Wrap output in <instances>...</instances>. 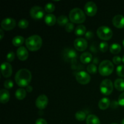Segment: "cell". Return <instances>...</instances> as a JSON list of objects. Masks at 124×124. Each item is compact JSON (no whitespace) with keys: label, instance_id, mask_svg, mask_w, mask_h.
I'll return each mask as SVG.
<instances>
[{"label":"cell","instance_id":"obj_1","mask_svg":"<svg viewBox=\"0 0 124 124\" xmlns=\"http://www.w3.org/2000/svg\"><path fill=\"white\" fill-rule=\"evenodd\" d=\"M31 72L28 69H22L16 73L15 80L19 87H27L31 82Z\"/></svg>","mask_w":124,"mask_h":124},{"label":"cell","instance_id":"obj_2","mask_svg":"<svg viewBox=\"0 0 124 124\" xmlns=\"http://www.w3.org/2000/svg\"><path fill=\"white\" fill-rule=\"evenodd\" d=\"M27 48L31 52H35L41 48L42 44V39L39 35H34L28 37L25 39Z\"/></svg>","mask_w":124,"mask_h":124},{"label":"cell","instance_id":"obj_3","mask_svg":"<svg viewBox=\"0 0 124 124\" xmlns=\"http://www.w3.org/2000/svg\"><path fill=\"white\" fill-rule=\"evenodd\" d=\"M69 19L73 23L81 24L85 21L86 16L84 12L79 8H74L69 13Z\"/></svg>","mask_w":124,"mask_h":124},{"label":"cell","instance_id":"obj_4","mask_svg":"<svg viewBox=\"0 0 124 124\" xmlns=\"http://www.w3.org/2000/svg\"><path fill=\"white\" fill-rule=\"evenodd\" d=\"M99 73L103 76H109L114 70V65L109 60H104L100 63L98 68Z\"/></svg>","mask_w":124,"mask_h":124},{"label":"cell","instance_id":"obj_5","mask_svg":"<svg viewBox=\"0 0 124 124\" xmlns=\"http://www.w3.org/2000/svg\"><path fill=\"white\" fill-rule=\"evenodd\" d=\"M62 58L65 62L73 64L76 62L78 54L76 51L73 48H66L63 50Z\"/></svg>","mask_w":124,"mask_h":124},{"label":"cell","instance_id":"obj_6","mask_svg":"<svg viewBox=\"0 0 124 124\" xmlns=\"http://www.w3.org/2000/svg\"><path fill=\"white\" fill-rule=\"evenodd\" d=\"M97 35L101 39L104 40V41H108L110 40L113 36V31L110 27L107 26L100 27L97 30Z\"/></svg>","mask_w":124,"mask_h":124},{"label":"cell","instance_id":"obj_7","mask_svg":"<svg viewBox=\"0 0 124 124\" xmlns=\"http://www.w3.org/2000/svg\"><path fill=\"white\" fill-rule=\"evenodd\" d=\"M100 90L104 95H110L113 90V84L112 81L109 79L103 80L100 84Z\"/></svg>","mask_w":124,"mask_h":124},{"label":"cell","instance_id":"obj_8","mask_svg":"<svg viewBox=\"0 0 124 124\" xmlns=\"http://www.w3.org/2000/svg\"><path fill=\"white\" fill-rule=\"evenodd\" d=\"M30 16L35 20L42 19L45 15L44 8L40 6H33L30 10Z\"/></svg>","mask_w":124,"mask_h":124},{"label":"cell","instance_id":"obj_9","mask_svg":"<svg viewBox=\"0 0 124 124\" xmlns=\"http://www.w3.org/2000/svg\"><path fill=\"white\" fill-rule=\"evenodd\" d=\"M76 79L79 84L82 85H85L90 82L91 77L89 74L85 71H80L76 73Z\"/></svg>","mask_w":124,"mask_h":124},{"label":"cell","instance_id":"obj_10","mask_svg":"<svg viewBox=\"0 0 124 124\" xmlns=\"http://www.w3.org/2000/svg\"><path fill=\"white\" fill-rule=\"evenodd\" d=\"M84 10L86 15L89 16H93L97 13L98 7L94 2L88 1L85 5Z\"/></svg>","mask_w":124,"mask_h":124},{"label":"cell","instance_id":"obj_11","mask_svg":"<svg viewBox=\"0 0 124 124\" xmlns=\"http://www.w3.org/2000/svg\"><path fill=\"white\" fill-rule=\"evenodd\" d=\"M16 21L12 18H7L1 21V26L3 30L6 31L12 30L16 26Z\"/></svg>","mask_w":124,"mask_h":124},{"label":"cell","instance_id":"obj_12","mask_svg":"<svg viewBox=\"0 0 124 124\" xmlns=\"http://www.w3.org/2000/svg\"><path fill=\"white\" fill-rule=\"evenodd\" d=\"M74 46L77 50L79 52H83L87 49L88 47L87 41L82 38H78L74 41Z\"/></svg>","mask_w":124,"mask_h":124},{"label":"cell","instance_id":"obj_13","mask_svg":"<svg viewBox=\"0 0 124 124\" xmlns=\"http://www.w3.org/2000/svg\"><path fill=\"white\" fill-rule=\"evenodd\" d=\"M48 103V99L45 94H41L39 96L35 101L36 107L39 110H43L46 108Z\"/></svg>","mask_w":124,"mask_h":124},{"label":"cell","instance_id":"obj_14","mask_svg":"<svg viewBox=\"0 0 124 124\" xmlns=\"http://www.w3.org/2000/svg\"><path fill=\"white\" fill-rule=\"evenodd\" d=\"M1 74L4 78H9L12 74V67L10 64L8 62L2 63L1 66Z\"/></svg>","mask_w":124,"mask_h":124},{"label":"cell","instance_id":"obj_15","mask_svg":"<svg viewBox=\"0 0 124 124\" xmlns=\"http://www.w3.org/2000/svg\"><path fill=\"white\" fill-rule=\"evenodd\" d=\"M112 23L115 27L118 29L124 27V16L122 15H117L115 16L112 19Z\"/></svg>","mask_w":124,"mask_h":124},{"label":"cell","instance_id":"obj_16","mask_svg":"<svg viewBox=\"0 0 124 124\" xmlns=\"http://www.w3.org/2000/svg\"><path fill=\"white\" fill-rule=\"evenodd\" d=\"M17 56L19 60L24 61H25L29 57V52L27 49L25 47H19L16 51Z\"/></svg>","mask_w":124,"mask_h":124},{"label":"cell","instance_id":"obj_17","mask_svg":"<svg viewBox=\"0 0 124 124\" xmlns=\"http://www.w3.org/2000/svg\"><path fill=\"white\" fill-rule=\"evenodd\" d=\"M44 21L46 24L49 26H53L57 21V19L55 16L52 13H48L44 17Z\"/></svg>","mask_w":124,"mask_h":124},{"label":"cell","instance_id":"obj_18","mask_svg":"<svg viewBox=\"0 0 124 124\" xmlns=\"http://www.w3.org/2000/svg\"><path fill=\"white\" fill-rule=\"evenodd\" d=\"M10 100V93L8 90L2 89L0 91V102L2 104H6Z\"/></svg>","mask_w":124,"mask_h":124},{"label":"cell","instance_id":"obj_19","mask_svg":"<svg viewBox=\"0 0 124 124\" xmlns=\"http://www.w3.org/2000/svg\"><path fill=\"white\" fill-rule=\"evenodd\" d=\"M92 58H93L92 54L90 52H87L82 53V54L80 56V60L82 64H89L92 61Z\"/></svg>","mask_w":124,"mask_h":124},{"label":"cell","instance_id":"obj_20","mask_svg":"<svg viewBox=\"0 0 124 124\" xmlns=\"http://www.w3.org/2000/svg\"><path fill=\"white\" fill-rule=\"evenodd\" d=\"M111 101L107 98H103L101 99L98 103V106L101 110H106L110 107Z\"/></svg>","mask_w":124,"mask_h":124},{"label":"cell","instance_id":"obj_21","mask_svg":"<svg viewBox=\"0 0 124 124\" xmlns=\"http://www.w3.org/2000/svg\"><path fill=\"white\" fill-rule=\"evenodd\" d=\"M87 124H101V122L98 116L94 115H89L86 119Z\"/></svg>","mask_w":124,"mask_h":124},{"label":"cell","instance_id":"obj_22","mask_svg":"<svg viewBox=\"0 0 124 124\" xmlns=\"http://www.w3.org/2000/svg\"><path fill=\"white\" fill-rule=\"evenodd\" d=\"M114 86L115 88L120 92L124 91V79L118 78L115 80L114 82Z\"/></svg>","mask_w":124,"mask_h":124},{"label":"cell","instance_id":"obj_23","mask_svg":"<svg viewBox=\"0 0 124 124\" xmlns=\"http://www.w3.org/2000/svg\"><path fill=\"white\" fill-rule=\"evenodd\" d=\"M27 94L26 90L23 88H18L15 92V97L18 100H23L25 98Z\"/></svg>","mask_w":124,"mask_h":124},{"label":"cell","instance_id":"obj_24","mask_svg":"<svg viewBox=\"0 0 124 124\" xmlns=\"http://www.w3.org/2000/svg\"><path fill=\"white\" fill-rule=\"evenodd\" d=\"M24 38L22 36H15L12 40V44L15 47H20L24 44Z\"/></svg>","mask_w":124,"mask_h":124},{"label":"cell","instance_id":"obj_25","mask_svg":"<svg viewBox=\"0 0 124 124\" xmlns=\"http://www.w3.org/2000/svg\"><path fill=\"white\" fill-rule=\"evenodd\" d=\"M75 33L76 36H82L86 33V27L82 24L78 25L75 30Z\"/></svg>","mask_w":124,"mask_h":124},{"label":"cell","instance_id":"obj_26","mask_svg":"<svg viewBox=\"0 0 124 124\" xmlns=\"http://www.w3.org/2000/svg\"><path fill=\"white\" fill-rule=\"evenodd\" d=\"M110 51L112 54H118L121 51V46L118 43H113L110 46Z\"/></svg>","mask_w":124,"mask_h":124},{"label":"cell","instance_id":"obj_27","mask_svg":"<svg viewBox=\"0 0 124 124\" xmlns=\"http://www.w3.org/2000/svg\"><path fill=\"white\" fill-rule=\"evenodd\" d=\"M57 23L61 26H65L69 23V19L67 16L62 15L58 18Z\"/></svg>","mask_w":124,"mask_h":124},{"label":"cell","instance_id":"obj_28","mask_svg":"<svg viewBox=\"0 0 124 124\" xmlns=\"http://www.w3.org/2000/svg\"><path fill=\"white\" fill-rule=\"evenodd\" d=\"M86 114L85 113L82 111H78L75 114V117L76 119L79 121H84L86 119Z\"/></svg>","mask_w":124,"mask_h":124},{"label":"cell","instance_id":"obj_29","mask_svg":"<svg viewBox=\"0 0 124 124\" xmlns=\"http://www.w3.org/2000/svg\"><path fill=\"white\" fill-rule=\"evenodd\" d=\"M29 23L28 21V20H27L26 19H21V20L19 21L18 22V25L19 28L22 29H26L29 26Z\"/></svg>","mask_w":124,"mask_h":124},{"label":"cell","instance_id":"obj_30","mask_svg":"<svg viewBox=\"0 0 124 124\" xmlns=\"http://www.w3.org/2000/svg\"><path fill=\"white\" fill-rule=\"evenodd\" d=\"M54 9H55V6L52 2H48V3L46 4L44 7L45 11L47 12V13H52V12H54Z\"/></svg>","mask_w":124,"mask_h":124},{"label":"cell","instance_id":"obj_31","mask_svg":"<svg viewBox=\"0 0 124 124\" xmlns=\"http://www.w3.org/2000/svg\"><path fill=\"white\" fill-rule=\"evenodd\" d=\"M87 70L90 74H95L97 71V67L95 64H90L87 66Z\"/></svg>","mask_w":124,"mask_h":124},{"label":"cell","instance_id":"obj_32","mask_svg":"<svg viewBox=\"0 0 124 124\" xmlns=\"http://www.w3.org/2000/svg\"><path fill=\"white\" fill-rule=\"evenodd\" d=\"M116 73L119 77L124 78V65H120L116 69Z\"/></svg>","mask_w":124,"mask_h":124},{"label":"cell","instance_id":"obj_33","mask_svg":"<svg viewBox=\"0 0 124 124\" xmlns=\"http://www.w3.org/2000/svg\"><path fill=\"white\" fill-rule=\"evenodd\" d=\"M99 48H100V50L102 52L105 53V52H106L107 51L108 48V44L105 41L101 42L100 43V45H99Z\"/></svg>","mask_w":124,"mask_h":124},{"label":"cell","instance_id":"obj_34","mask_svg":"<svg viewBox=\"0 0 124 124\" xmlns=\"http://www.w3.org/2000/svg\"><path fill=\"white\" fill-rule=\"evenodd\" d=\"M4 87L7 89H10L13 87V82L12 80L7 79L4 83Z\"/></svg>","mask_w":124,"mask_h":124},{"label":"cell","instance_id":"obj_35","mask_svg":"<svg viewBox=\"0 0 124 124\" xmlns=\"http://www.w3.org/2000/svg\"><path fill=\"white\" fill-rule=\"evenodd\" d=\"M65 29L66 31L69 33H71L75 29V26H74V24L72 23H69L65 26Z\"/></svg>","mask_w":124,"mask_h":124},{"label":"cell","instance_id":"obj_36","mask_svg":"<svg viewBox=\"0 0 124 124\" xmlns=\"http://www.w3.org/2000/svg\"><path fill=\"white\" fill-rule=\"evenodd\" d=\"M15 54L13 52H8L7 54L6 59H7L8 62H12L15 59Z\"/></svg>","mask_w":124,"mask_h":124},{"label":"cell","instance_id":"obj_37","mask_svg":"<svg viewBox=\"0 0 124 124\" xmlns=\"http://www.w3.org/2000/svg\"><path fill=\"white\" fill-rule=\"evenodd\" d=\"M118 103L119 105L124 107V92L121 93L118 98Z\"/></svg>","mask_w":124,"mask_h":124},{"label":"cell","instance_id":"obj_38","mask_svg":"<svg viewBox=\"0 0 124 124\" xmlns=\"http://www.w3.org/2000/svg\"><path fill=\"white\" fill-rule=\"evenodd\" d=\"M121 61H122V58L120 56H116L113 57V62L116 65L119 64L121 62Z\"/></svg>","mask_w":124,"mask_h":124},{"label":"cell","instance_id":"obj_39","mask_svg":"<svg viewBox=\"0 0 124 124\" xmlns=\"http://www.w3.org/2000/svg\"><path fill=\"white\" fill-rule=\"evenodd\" d=\"M35 124H48L47 121L42 118H39L35 122Z\"/></svg>","mask_w":124,"mask_h":124},{"label":"cell","instance_id":"obj_40","mask_svg":"<svg viewBox=\"0 0 124 124\" xmlns=\"http://www.w3.org/2000/svg\"><path fill=\"white\" fill-rule=\"evenodd\" d=\"M85 38L87 39H90L93 36V33L92 31H88L87 32H86L85 34Z\"/></svg>","mask_w":124,"mask_h":124},{"label":"cell","instance_id":"obj_41","mask_svg":"<svg viewBox=\"0 0 124 124\" xmlns=\"http://www.w3.org/2000/svg\"><path fill=\"white\" fill-rule=\"evenodd\" d=\"M119 105V104L118 101L117 102L114 101H113L112 102H111V107H112V108H117Z\"/></svg>","mask_w":124,"mask_h":124},{"label":"cell","instance_id":"obj_42","mask_svg":"<svg viewBox=\"0 0 124 124\" xmlns=\"http://www.w3.org/2000/svg\"><path fill=\"white\" fill-rule=\"evenodd\" d=\"M26 91L27 92H29V93H31L33 91V87L31 85H28L26 87Z\"/></svg>","mask_w":124,"mask_h":124},{"label":"cell","instance_id":"obj_43","mask_svg":"<svg viewBox=\"0 0 124 124\" xmlns=\"http://www.w3.org/2000/svg\"><path fill=\"white\" fill-rule=\"evenodd\" d=\"M4 36V31L2 30V29H1L0 30V39L2 40V38H3Z\"/></svg>","mask_w":124,"mask_h":124},{"label":"cell","instance_id":"obj_44","mask_svg":"<svg viewBox=\"0 0 124 124\" xmlns=\"http://www.w3.org/2000/svg\"><path fill=\"white\" fill-rule=\"evenodd\" d=\"M121 124H124V119H123L121 121Z\"/></svg>","mask_w":124,"mask_h":124},{"label":"cell","instance_id":"obj_45","mask_svg":"<svg viewBox=\"0 0 124 124\" xmlns=\"http://www.w3.org/2000/svg\"><path fill=\"white\" fill-rule=\"evenodd\" d=\"M122 62H124V55L123 56V57H122Z\"/></svg>","mask_w":124,"mask_h":124},{"label":"cell","instance_id":"obj_46","mask_svg":"<svg viewBox=\"0 0 124 124\" xmlns=\"http://www.w3.org/2000/svg\"><path fill=\"white\" fill-rule=\"evenodd\" d=\"M122 43H123V46H124V39L123 40V42H122Z\"/></svg>","mask_w":124,"mask_h":124},{"label":"cell","instance_id":"obj_47","mask_svg":"<svg viewBox=\"0 0 124 124\" xmlns=\"http://www.w3.org/2000/svg\"><path fill=\"white\" fill-rule=\"evenodd\" d=\"M116 124V123H113V124Z\"/></svg>","mask_w":124,"mask_h":124}]
</instances>
